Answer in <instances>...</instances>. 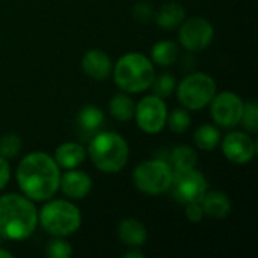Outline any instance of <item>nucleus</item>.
I'll return each instance as SVG.
<instances>
[{
    "mask_svg": "<svg viewBox=\"0 0 258 258\" xmlns=\"http://www.w3.org/2000/svg\"><path fill=\"white\" fill-rule=\"evenodd\" d=\"M60 168L47 153H30L18 163L17 183L29 200L47 201L59 190Z\"/></svg>",
    "mask_w": 258,
    "mask_h": 258,
    "instance_id": "nucleus-1",
    "label": "nucleus"
},
{
    "mask_svg": "<svg viewBox=\"0 0 258 258\" xmlns=\"http://www.w3.org/2000/svg\"><path fill=\"white\" fill-rule=\"evenodd\" d=\"M38 227V210L32 200L20 194L0 197V236L21 242L29 239Z\"/></svg>",
    "mask_w": 258,
    "mask_h": 258,
    "instance_id": "nucleus-2",
    "label": "nucleus"
},
{
    "mask_svg": "<svg viewBox=\"0 0 258 258\" xmlns=\"http://www.w3.org/2000/svg\"><path fill=\"white\" fill-rule=\"evenodd\" d=\"M94 166L106 174H116L122 171L128 162V144L115 132H101L92 138L88 148Z\"/></svg>",
    "mask_w": 258,
    "mask_h": 258,
    "instance_id": "nucleus-3",
    "label": "nucleus"
},
{
    "mask_svg": "<svg viewBox=\"0 0 258 258\" xmlns=\"http://www.w3.org/2000/svg\"><path fill=\"white\" fill-rule=\"evenodd\" d=\"M113 79L124 92L138 94L151 88L156 77L154 65L142 53H127L113 67Z\"/></svg>",
    "mask_w": 258,
    "mask_h": 258,
    "instance_id": "nucleus-4",
    "label": "nucleus"
},
{
    "mask_svg": "<svg viewBox=\"0 0 258 258\" xmlns=\"http://www.w3.org/2000/svg\"><path fill=\"white\" fill-rule=\"evenodd\" d=\"M38 213V224L53 237H67L76 233L82 224V213L76 204L67 200H47Z\"/></svg>",
    "mask_w": 258,
    "mask_h": 258,
    "instance_id": "nucleus-5",
    "label": "nucleus"
},
{
    "mask_svg": "<svg viewBox=\"0 0 258 258\" xmlns=\"http://www.w3.org/2000/svg\"><path fill=\"white\" fill-rule=\"evenodd\" d=\"M216 95V82L206 73H192L186 76L178 88L177 97L181 106L187 110H200L210 104Z\"/></svg>",
    "mask_w": 258,
    "mask_h": 258,
    "instance_id": "nucleus-6",
    "label": "nucleus"
},
{
    "mask_svg": "<svg viewBox=\"0 0 258 258\" xmlns=\"http://www.w3.org/2000/svg\"><path fill=\"white\" fill-rule=\"evenodd\" d=\"M174 171L168 162L145 160L133 171V184L138 190L147 195H160L169 190Z\"/></svg>",
    "mask_w": 258,
    "mask_h": 258,
    "instance_id": "nucleus-7",
    "label": "nucleus"
},
{
    "mask_svg": "<svg viewBox=\"0 0 258 258\" xmlns=\"http://www.w3.org/2000/svg\"><path fill=\"white\" fill-rule=\"evenodd\" d=\"M135 119L138 127L148 133L156 135L160 133L166 125L168 107L163 98L157 95H147L135 106Z\"/></svg>",
    "mask_w": 258,
    "mask_h": 258,
    "instance_id": "nucleus-8",
    "label": "nucleus"
},
{
    "mask_svg": "<svg viewBox=\"0 0 258 258\" xmlns=\"http://www.w3.org/2000/svg\"><path fill=\"white\" fill-rule=\"evenodd\" d=\"M169 190L181 204L200 203L207 192V180L195 168L187 171H174Z\"/></svg>",
    "mask_w": 258,
    "mask_h": 258,
    "instance_id": "nucleus-9",
    "label": "nucleus"
},
{
    "mask_svg": "<svg viewBox=\"0 0 258 258\" xmlns=\"http://www.w3.org/2000/svg\"><path fill=\"white\" fill-rule=\"evenodd\" d=\"M243 100L230 91L216 94L210 101V115L216 125L222 128H234L242 121Z\"/></svg>",
    "mask_w": 258,
    "mask_h": 258,
    "instance_id": "nucleus-10",
    "label": "nucleus"
},
{
    "mask_svg": "<svg viewBox=\"0 0 258 258\" xmlns=\"http://www.w3.org/2000/svg\"><path fill=\"white\" fill-rule=\"evenodd\" d=\"M215 38L212 23L203 17H192L180 24L178 41L189 51H201L207 48Z\"/></svg>",
    "mask_w": 258,
    "mask_h": 258,
    "instance_id": "nucleus-11",
    "label": "nucleus"
},
{
    "mask_svg": "<svg viewBox=\"0 0 258 258\" xmlns=\"http://www.w3.org/2000/svg\"><path fill=\"white\" fill-rule=\"evenodd\" d=\"M222 142V153L224 156L236 165H246L249 163L257 154V144L255 141L245 132H230Z\"/></svg>",
    "mask_w": 258,
    "mask_h": 258,
    "instance_id": "nucleus-12",
    "label": "nucleus"
},
{
    "mask_svg": "<svg viewBox=\"0 0 258 258\" xmlns=\"http://www.w3.org/2000/svg\"><path fill=\"white\" fill-rule=\"evenodd\" d=\"M59 189L65 197L71 200H82L91 192L92 180L83 171L68 169V172H65L63 175L60 174Z\"/></svg>",
    "mask_w": 258,
    "mask_h": 258,
    "instance_id": "nucleus-13",
    "label": "nucleus"
},
{
    "mask_svg": "<svg viewBox=\"0 0 258 258\" xmlns=\"http://www.w3.org/2000/svg\"><path fill=\"white\" fill-rule=\"evenodd\" d=\"M82 68L94 80H104L112 74L113 63L103 50H88L82 57Z\"/></svg>",
    "mask_w": 258,
    "mask_h": 258,
    "instance_id": "nucleus-14",
    "label": "nucleus"
},
{
    "mask_svg": "<svg viewBox=\"0 0 258 258\" xmlns=\"http://www.w3.org/2000/svg\"><path fill=\"white\" fill-rule=\"evenodd\" d=\"M53 159L62 169H76L85 162L86 150L77 142H63L56 148Z\"/></svg>",
    "mask_w": 258,
    "mask_h": 258,
    "instance_id": "nucleus-15",
    "label": "nucleus"
},
{
    "mask_svg": "<svg viewBox=\"0 0 258 258\" xmlns=\"http://www.w3.org/2000/svg\"><path fill=\"white\" fill-rule=\"evenodd\" d=\"M119 240L130 248H141L147 242V228L144 224L135 218H125L118 227Z\"/></svg>",
    "mask_w": 258,
    "mask_h": 258,
    "instance_id": "nucleus-16",
    "label": "nucleus"
},
{
    "mask_svg": "<svg viewBox=\"0 0 258 258\" xmlns=\"http://www.w3.org/2000/svg\"><path fill=\"white\" fill-rule=\"evenodd\" d=\"M200 203L204 210V216H210L213 219H224L231 212V200L224 192H206Z\"/></svg>",
    "mask_w": 258,
    "mask_h": 258,
    "instance_id": "nucleus-17",
    "label": "nucleus"
},
{
    "mask_svg": "<svg viewBox=\"0 0 258 258\" xmlns=\"http://www.w3.org/2000/svg\"><path fill=\"white\" fill-rule=\"evenodd\" d=\"M153 17L157 26L166 30H172L186 20V9L178 2H168L163 6H160Z\"/></svg>",
    "mask_w": 258,
    "mask_h": 258,
    "instance_id": "nucleus-18",
    "label": "nucleus"
},
{
    "mask_svg": "<svg viewBox=\"0 0 258 258\" xmlns=\"http://www.w3.org/2000/svg\"><path fill=\"white\" fill-rule=\"evenodd\" d=\"M180 48L174 41H159L151 48V62L159 67H171L178 59Z\"/></svg>",
    "mask_w": 258,
    "mask_h": 258,
    "instance_id": "nucleus-19",
    "label": "nucleus"
},
{
    "mask_svg": "<svg viewBox=\"0 0 258 258\" xmlns=\"http://www.w3.org/2000/svg\"><path fill=\"white\" fill-rule=\"evenodd\" d=\"M169 162L172 171L194 169L198 163V153L189 145H178L172 150Z\"/></svg>",
    "mask_w": 258,
    "mask_h": 258,
    "instance_id": "nucleus-20",
    "label": "nucleus"
},
{
    "mask_svg": "<svg viewBox=\"0 0 258 258\" xmlns=\"http://www.w3.org/2000/svg\"><path fill=\"white\" fill-rule=\"evenodd\" d=\"M221 130L210 124H203L195 130V145L203 151H213L221 144Z\"/></svg>",
    "mask_w": 258,
    "mask_h": 258,
    "instance_id": "nucleus-21",
    "label": "nucleus"
},
{
    "mask_svg": "<svg viewBox=\"0 0 258 258\" xmlns=\"http://www.w3.org/2000/svg\"><path fill=\"white\" fill-rule=\"evenodd\" d=\"M135 103L133 100L127 95V94H116L112 97L110 103H109V110L110 115L116 119V121H130L135 115Z\"/></svg>",
    "mask_w": 258,
    "mask_h": 258,
    "instance_id": "nucleus-22",
    "label": "nucleus"
},
{
    "mask_svg": "<svg viewBox=\"0 0 258 258\" xmlns=\"http://www.w3.org/2000/svg\"><path fill=\"white\" fill-rule=\"evenodd\" d=\"M77 121L80 124V127L86 132H94V130H98L100 125L104 122V113L103 110H100L97 106H92V104H88L85 106L79 115H77Z\"/></svg>",
    "mask_w": 258,
    "mask_h": 258,
    "instance_id": "nucleus-23",
    "label": "nucleus"
},
{
    "mask_svg": "<svg viewBox=\"0 0 258 258\" xmlns=\"http://www.w3.org/2000/svg\"><path fill=\"white\" fill-rule=\"evenodd\" d=\"M192 124V116L187 109H175L171 113L168 112L166 125L174 133H184Z\"/></svg>",
    "mask_w": 258,
    "mask_h": 258,
    "instance_id": "nucleus-24",
    "label": "nucleus"
},
{
    "mask_svg": "<svg viewBox=\"0 0 258 258\" xmlns=\"http://www.w3.org/2000/svg\"><path fill=\"white\" fill-rule=\"evenodd\" d=\"M153 94L160 97V98H165V97H169L174 89H175V79L172 74L169 73H163L157 77H154L153 83Z\"/></svg>",
    "mask_w": 258,
    "mask_h": 258,
    "instance_id": "nucleus-25",
    "label": "nucleus"
},
{
    "mask_svg": "<svg viewBox=\"0 0 258 258\" xmlns=\"http://www.w3.org/2000/svg\"><path fill=\"white\" fill-rule=\"evenodd\" d=\"M23 142L18 135L15 133H6L0 138V156L5 159H12L21 151Z\"/></svg>",
    "mask_w": 258,
    "mask_h": 258,
    "instance_id": "nucleus-26",
    "label": "nucleus"
},
{
    "mask_svg": "<svg viewBox=\"0 0 258 258\" xmlns=\"http://www.w3.org/2000/svg\"><path fill=\"white\" fill-rule=\"evenodd\" d=\"M45 254L50 258H70L73 255V248L67 240H63V237H56L48 242Z\"/></svg>",
    "mask_w": 258,
    "mask_h": 258,
    "instance_id": "nucleus-27",
    "label": "nucleus"
},
{
    "mask_svg": "<svg viewBox=\"0 0 258 258\" xmlns=\"http://www.w3.org/2000/svg\"><path fill=\"white\" fill-rule=\"evenodd\" d=\"M240 124H243V127L251 133L258 132V106L254 100L245 103Z\"/></svg>",
    "mask_w": 258,
    "mask_h": 258,
    "instance_id": "nucleus-28",
    "label": "nucleus"
},
{
    "mask_svg": "<svg viewBox=\"0 0 258 258\" xmlns=\"http://www.w3.org/2000/svg\"><path fill=\"white\" fill-rule=\"evenodd\" d=\"M133 15L141 21H150L154 15V11L150 3H136L133 8Z\"/></svg>",
    "mask_w": 258,
    "mask_h": 258,
    "instance_id": "nucleus-29",
    "label": "nucleus"
},
{
    "mask_svg": "<svg viewBox=\"0 0 258 258\" xmlns=\"http://www.w3.org/2000/svg\"><path fill=\"white\" fill-rule=\"evenodd\" d=\"M186 216L190 222H200L204 218V210L201 207V203H189L186 204Z\"/></svg>",
    "mask_w": 258,
    "mask_h": 258,
    "instance_id": "nucleus-30",
    "label": "nucleus"
},
{
    "mask_svg": "<svg viewBox=\"0 0 258 258\" xmlns=\"http://www.w3.org/2000/svg\"><path fill=\"white\" fill-rule=\"evenodd\" d=\"M11 177V168L9 163L6 162V159L3 156H0V190H3L9 181Z\"/></svg>",
    "mask_w": 258,
    "mask_h": 258,
    "instance_id": "nucleus-31",
    "label": "nucleus"
},
{
    "mask_svg": "<svg viewBox=\"0 0 258 258\" xmlns=\"http://www.w3.org/2000/svg\"><path fill=\"white\" fill-rule=\"evenodd\" d=\"M124 258H144V254L141 251H138V248H133V251L124 254Z\"/></svg>",
    "mask_w": 258,
    "mask_h": 258,
    "instance_id": "nucleus-32",
    "label": "nucleus"
},
{
    "mask_svg": "<svg viewBox=\"0 0 258 258\" xmlns=\"http://www.w3.org/2000/svg\"><path fill=\"white\" fill-rule=\"evenodd\" d=\"M0 258H12V254L6 249H2L0 248Z\"/></svg>",
    "mask_w": 258,
    "mask_h": 258,
    "instance_id": "nucleus-33",
    "label": "nucleus"
}]
</instances>
